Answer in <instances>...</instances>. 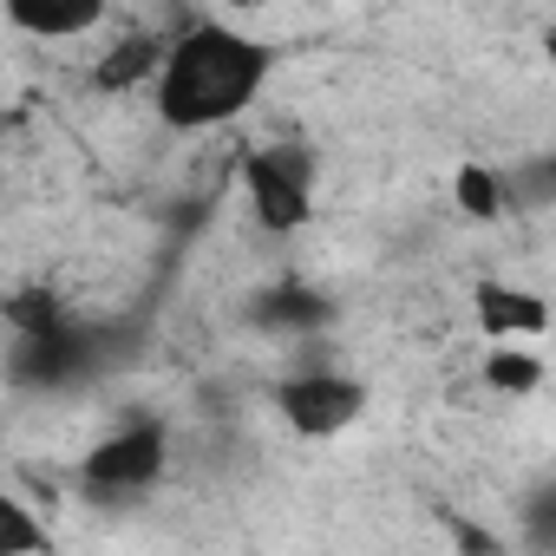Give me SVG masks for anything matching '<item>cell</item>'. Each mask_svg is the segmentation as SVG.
Segmentation results:
<instances>
[{
    "mask_svg": "<svg viewBox=\"0 0 556 556\" xmlns=\"http://www.w3.org/2000/svg\"><path fill=\"white\" fill-rule=\"evenodd\" d=\"M268 47L223 27V21H197L184 27L177 47H164V66H157V112L164 125L177 131H210V125H229L242 105H255L262 79H268Z\"/></svg>",
    "mask_w": 556,
    "mask_h": 556,
    "instance_id": "1",
    "label": "cell"
},
{
    "mask_svg": "<svg viewBox=\"0 0 556 556\" xmlns=\"http://www.w3.org/2000/svg\"><path fill=\"white\" fill-rule=\"evenodd\" d=\"M164 452H170L164 426L157 419H138V426H118L112 439H99L86 452L79 478H86L92 497H138V491H151L164 478Z\"/></svg>",
    "mask_w": 556,
    "mask_h": 556,
    "instance_id": "2",
    "label": "cell"
},
{
    "mask_svg": "<svg viewBox=\"0 0 556 556\" xmlns=\"http://www.w3.org/2000/svg\"><path fill=\"white\" fill-rule=\"evenodd\" d=\"M308 170H315V164H308V151H295V144H275V151L242 157V184H249V203H255L262 229L289 236V229L308 223Z\"/></svg>",
    "mask_w": 556,
    "mask_h": 556,
    "instance_id": "3",
    "label": "cell"
},
{
    "mask_svg": "<svg viewBox=\"0 0 556 556\" xmlns=\"http://www.w3.org/2000/svg\"><path fill=\"white\" fill-rule=\"evenodd\" d=\"M105 367V334L99 328H79L66 321L60 334H40V341H21L14 354V380L21 387H40V393H60V387H79Z\"/></svg>",
    "mask_w": 556,
    "mask_h": 556,
    "instance_id": "4",
    "label": "cell"
},
{
    "mask_svg": "<svg viewBox=\"0 0 556 556\" xmlns=\"http://www.w3.org/2000/svg\"><path fill=\"white\" fill-rule=\"evenodd\" d=\"M275 406H282V419L308 439H328V432H348L367 406L361 380H341V374H302L289 380L282 393H275Z\"/></svg>",
    "mask_w": 556,
    "mask_h": 556,
    "instance_id": "5",
    "label": "cell"
},
{
    "mask_svg": "<svg viewBox=\"0 0 556 556\" xmlns=\"http://www.w3.org/2000/svg\"><path fill=\"white\" fill-rule=\"evenodd\" d=\"M471 302H478V328H484L491 341H504V334H543V328H549V302H543V295L484 282Z\"/></svg>",
    "mask_w": 556,
    "mask_h": 556,
    "instance_id": "6",
    "label": "cell"
},
{
    "mask_svg": "<svg viewBox=\"0 0 556 556\" xmlns=\"http://www.w3.org/2000/svg\"><path fill=\"white\" fill-rule=\"evenodd\" d=\"M8 21L21 34H40V40H66V34H86L99 21V0H60V8L53 0H14Z\"/></svg>",
    "mask_w": 556,
    "mask_h": 556,
    "instance_id": "7",
    "label": "cell"
},
{
    "mask_svg": "<svg viewBox=\"0 0 556 556\" xmlns=\"http://www.w3.org/2000/svg\"><path fill=\"white\" fill-rule=\"evenodd\" d=\"M334 308H328V295H315L308 282H282V289H268L262 302H255V321L262 328H321Z\"/></svg>",
    "mask_w": 556,
    "mask_h": 556,
    "instance_id": "8",
    "label": "cell"
},
{
    "mask_svg": "<svg viewBox=\"0 0 556 556\" xmlns=\"http://www.w3.org/2000/svg\"><path fill=\"white\" fill-rule=\"evenodd\" d=\"M157 66H164V47H157L151 34H138V40H118V47L99 60V73H92V79H99L105 92H125V86H138L144 73H157Z\"/></svg>",
    "mask_w": 556,
    "mask_h": 556,
    "instance_id": "9",
    "label": "cell"
},
{
    "mask_svg": "<svg viewBox=\"0 0 556 556\" xmlns=\"http://www.w3.org/2000/svg\"><path fill=\"white\" fill-rule=\"evenodd\" d=\"M8 321H14L21 341H40V334H60L66 328V308H60L53 289H21V295H8Z\"/></svg>",
    "mask_w": 556,
    "mask_h": 556,
    "instance_id": "10",
    "label": "cell"
},
{
    "mask_svg": "<svg viewBox=\"0 0 556 556\" xmlns=\"http://www.w3.org/2000/svg\"><path fill=\"white\" fill-rule=\"evenodd\" d=\"M47 549V530H40V517L21 504V497H8L0 491V556H40Z\"/></svg>",
    "mask_w": 556,
    "mask_h": 556,
    "instance_id": "11",
    "label": "cell"
},
{
    "mask_svg": "<svg viewBox=\"0 0 556 556\" xmlns=\"http://www.w3.org/2000/svg\"><path fill=\"white\" fill-rule=\"evenodd\" d=\"M484 380H491L497 393H536V387H543V361H536V354H517V348H497V354L484 361Z\"/></svg>",
    "mask_w": 556,
    "mask_h": 556,
    "instance_id": "12",
    "label": "cell"
},
{
    "mask_svg": "<svg viewBox=\"0 0 556 556\" xmlns=\"http://www.w3.org/2000/svg\"><path fill=\"white\" fill-rule=\"evenodd\" d=\"M452 190H458V210H465V216H478V223H491V216L504 210V184H497L484 164H465Z\"/></svg>",
    "mask_w": 556,
    "mask_h": 556,
    "instance_id": "13",
    "label": "cell"
},
{
    "mask_svg": "<svg viewBox=\"0 0 556 556\" xmlns=\"http://www.w3.org/2000/svg\"><path fill=\"white\" fill-rule=\"evenodd\" d=\"M452 543L465 549V556H504V543L497 536H484L478 523H465V517H452Z\"/></svg>",
    "mask_w": 556,
    "mask_h": 556,
    "instance_id": "14",
    "label": "cell"
}]
</instances>
